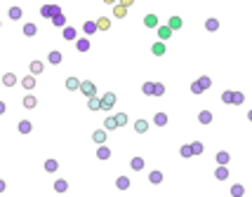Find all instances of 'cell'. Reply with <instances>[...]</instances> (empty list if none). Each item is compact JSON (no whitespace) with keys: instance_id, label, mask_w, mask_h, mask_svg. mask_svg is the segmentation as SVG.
Segmentation results:
<instances>
[{"instance_id":"obj_1","label":"cell","mask_w":252,"mask_h":197,"mask_svg":"<svg viewBox=\"0 0 252 197\" xmlns=\"http://www.w3.org/2000/svg\"><path fill=\"white\" fill-rule=\"evenodd\" d=\"M113 103H116V96L113 94H106V96L101 98V108H111Z\"/></svg>"},{"instance_id":"obj_2","label":"cell","mask_w":252,"mask_h":197,"mask_svg":"<svg viewBox=\"0 0 252 197\" xmlns=\"http://www.w3.org/2000/svg\"><path fill=\"white\" fill-rule=\"evenodd\" d=\"M80 89L85 92L87 96H92V94H94V85H92V82H82V85H80Z\"/></svg>"},{"instance_id":"obj_3","label":"cell","mask_w":252,"mask_h":197,"mask_svg":"<svg viewBox=\"0 0 252 197\" xmlns=\"http://www.w3.org/2000/svg\"><path fill=\"white\" fill-rule=\"evenodd\" d=\"M170 33H172V28H170V26L158 28V35H160V40H167V38H170Z\"/></svg>"},{"instance_id":"obj_4","label":"cell","mask_w":252,"mask_h":197,"mask_svg":"<svg viewBox=\"0 0 252 197\" xmlns=\"http://www.w3.org/2000/svg\"><path fill=\"white\" fill-rule=\"evenodd\" d=\"M144 24L149 28H153V26H158V17H156V14H149V17L144 19Z\"/></svg>"},{"instance_id":"obj_5","label":"cell","mask_w":252,"mask_h":197,"mask_svg":"<svg viewBox=\"0 0 252 197\" xmlns=\"http://www.w3.org/2000/svg\"><path fill=\"white\" fill-rule=\"evenodd\" d=\"M179 26H181V19H179V17H172V19H170V28H172V31H177Z\"/></svg>"},{"instance_id":"obj_6","label":"cell","mask_w":252,"mask_h":197,"mask_svg":"<svg viewBox=\"0 0 252 197\" xmlns=\"http://www.w3.org/2000/svg\"><path fill=\"white\" fill-rule=\"evenodd\" d=\"M66 87H68V89H78L80 85H78V80H75V78H68V80H66Z\"/></svg>"},{"instance_id":"obj_7","label":"cell","mask_w":252,"mask_h":197,"mask_svg":"<svg viewBox=\"0 0 252 197\" xmlns=\"http://www.w3.org/2000/svg\"><path fill=\"white\" fill-rule=\"evenodd\" d=\"M125 5H116V9H113V14H116V17H125Z\"/></svg>"},{"instance_id":"obj_8","label":"cell","mask_w":252,"mask_h":197,"mask_svg":"<svg viewBox=\"0 0 252 197\" xmlns=\"http://www.w3.org/2000/svg\"><path fill=\"white\" fill-rule=\"evenodd\" d=\"M31 71L36 73V75H38V73H43V63H40V61H33V63H31Z\"/></svg>"},{"instance_id":"obj_9","label":"cell","mask_w":252,"mask_h":197,"mask_svg":"<svg viewBox=\"0 0 252 197\" xmlns=\"http://www.w3.org/2000/svg\"><path fill=\"white\" fill-rule=\"evenodd\" d=\"M163 52H165V45H163V42H156V45H153V54H158V56H160Z\"/></svg>"},{"instance_id":"obj_10","label":"cell","mask_w":252,"mask_h":197,"mask_svg":"<svg viewBox=\"0 0 252 197\" xmlns=\"http://www.w3.org/2000/svg\"><path fill=\"white\" fill-rule=\"evenodd\" d=\"M90 108H92V110L101 108V101H99V98H94V96H90Z\"/></svg>"},{"instance_id":"obj_11","label":"cell","mask_w":252,"mask_h":197,"mask_svg":"<svg viewBox=\"0 0 252 197\" xmlns=\"http://www.w3.org/2000/svg\"><path fill=\"white\" fill-rule=\"evenodd\" d=\"M9 17H12V19H19V17H21V9H19V7H12V9H9Z\"/></svg>"},{"instance_id":"obj_12","label":"cell","mask_w":252,"mask_h":197,"mask_svg":"<svg viewBox=\"0 0 252 197\" xmlns=\"http://www.w3.org/2000/svg\"><path fill=\"white\" fill-rule=\"evenodd\" d=\"M97 28L106 31V28H108V19H99V21H97Z\"/></svg>"},{"instance_id":"obj_13","label":"cell","mask_w":252,"mask_h":197,"mask_svg":"<svg viewBox=\"0 0 252 197\" xmlns=\"http://www.w3.org/2000/svg\"><path fill=\"white\" fill-rule=\"evenodd\" d=\"M97 143H104V132H94V136H92Z\"/></svg>"},{"instance_id":"obj_14","label":"cell","mask_w":252,"mask_h":197,"mask_svg":"<svg viewBox=\"0 0 252 197\" xmlns=\"http://www.w3.org/2000/svg\"><path fill=\"white\" fill-rule=\"evenodd\" d=\"M50 61H52V63H59V61H61V54H59V52H52Z\"/></svg>"},{"instance_id":"obj_15","label":"cell","mask_w":252,"mask_h":197,"mask_svg":"<svg viewBox=\"0 0 252 197\" xmlns=\"http://www.w3.org/2000/svg\"><path fill=\"white\" fill-rule=\"evenodd\" d=\"M137 132H146V122H144V120L137 122Z\"/></svg>"},{"instance_id":"obj_16","label":"cell","mask_w":252,"mask_h":197,"mask_svg":"<svg viewBox=\"0 0 252 197\" xmlns=\"http://www.w3.org/2000/svg\"><path fill=\"white\" fill-rule=\"evenodd\" d=\"M118 125V122H116V120H113V117H108V120H106V129H113V127H116Z\"/></svg>"},{"instance_id":"obj_17","label":"cell","mask_w":252,"mask_h":197,"mask_svg":"<svg viewBox=\"0 0 252 197\" xmlns=\"http://www.w3.org/2000/svg\"><path fill=\"white\" fill-rule=\"evenodd\" d=\"M24 103H26V106H28V108H33V106H36V98H33V96H28V98H26V101H24Z\"/></svg>"},{"instance_id":"obj_18","label":"cell","mask_w":252,"mask_h":197,"mask_svg":"<svg viewBox=\"0 0 252 197\" xmlns=\"http://www.w3.org/2000/svg\"><path fill=\"white\" fill-rule=\"evenodd\" d=\"M24 87H26V89H31V87H33V78H26V80H24Z\"/></svg>"},{"instance_id":"obj_19","label":"cell","mask_w":252,"mask_h":197,"mask_svg":"<svg viewBox=\"0 0 252 197\" xmlns=\"http://www.w3.org/2000/svg\"><path fill=\"white\" fill-rule=\"evenodd\" d=\"M54 24H57V26H61V24H64V17H61V14H57V17H54Z\"/></svg>"},{"instance_id":"obj_20","label":"cell","mask_w":252,"mask_h":197,"mask_svg":"<svg viewBox=\"0 0 252 197\" xmlns=\"http://www.w3.org/2000/svg\"><path fill=\"white\" fill-rule=\"evenodd\" d=\"M151 181H153V183H158V181H160V174H158V171H153V174H151Z\"/></svg>"},{"instance_id":"obj_21","label":"cell","mask_w":252,"mask_h":197,"mask_svg":"<svg viewBox=\"0 0 252 197\" xmlns=\"http://www.w3.org/2000/svg\"><path fill=\"white\" fill-rule=\"evenodd\" d=\"M33 33H36V26H31V24H28V26H26V35H33Z\"/></svg>"},{"instance_id":"obj_22","label":"cell","mask_w":252,"mask_h":197,"mask_svg":"<svg viewBox=\"0 0 252 197\" xmlns=\"http://www.w3.org/2000/svg\"><path fill=\"white\" fill-rule=\"evenodd\" d=\"M132 167H135V169H142V160H139V157H137V160H132Z\"/></svg>"},{"instance_id":"obj_23","label":"cell","mask_w":252,"mask_h":197,"mask_svg":"<svg viewBox=\"0 0 252 197\" xmlns=\"http://www.w3.org/2000/svg\"><path fill=\"white\" fill-rule=\"evenodd\" d=\"M200 120H203V122H210V120H212V115H210V113H203V115H200Z\"/></svg>"},{"instance_id":"obj_24","label":"cell","mask_w":252,"mask_h":197,"mask_svg":"<svg viewBox=\"0 0 252 197\" xmlns=\"http://www.w3.org/2000/svg\"><path fill=\"white\" fill-rule=\"evenodd\" d=\"M125 120H127L125 115H118V117H116V122H118V125H125Z\"/></svg>"},{"instance_id":"obj_25","label":"cell","mask_w":252,"mask_h":197,"mask_svg":"<svg viewBox=\"0 0 252 197\" xmlns=\"http://www.w3.org/2000/svg\"><path fill=\"white\" fill-rule=\"evenodd\" d=\"M5 85H14V75H7L5 78Z\"/></svg>"},{"instance_id":"obj_26","label":"cell","mask_w":252,"mask_h":197,"mask_svg":"<svg viewBox=\"0 0 252 197\" xmlns=\"http://www.w3.org/2000/svg\"><path fill=\"white\" fill-rule=\"evenodd\" d=\"M94 28H97V26H94V24H85V31H87V33H92Z\"/></svg>"},{"instance_id":"obj_27","label":"cell","mask_w":252,"mask_h":197,"mask_svg":"<svg viewBox=\"0 0 252 197\" xmlns=\"http://www.w3.org/2000/svg\"><path fill=\"white\" fill-rule=\"evenodd\" d=\"M120 5H125V7H127V5H132V0H123V2H120Z\"/></svg>"},{"instance_id":"obj_28","label":"cell","mask_w":252,"mask_h":197,"mask_svg":"<svg viewBox=\"0 0 252 197\" xmlns=\"http://www.w3.org/2000/svg\"><path fill=\"white\" fill-rule=\"evenodd\" d=\"M0 113H5V103H0Z\"/></svg>"},{"instance_id":"obj_29","label":"cell","mask_w":252,"mask_h":197,"mask_svg":"<svg viewBox=\"0 0 252 197\" xmlns=\"http://www.w3.org/2000/svg\"><path fill=\"white\" fill-rule=\"evenodd\" d=\"M104 2H108V5H111V2H116V0H104Z\"/></svg>"}]
</instances>
